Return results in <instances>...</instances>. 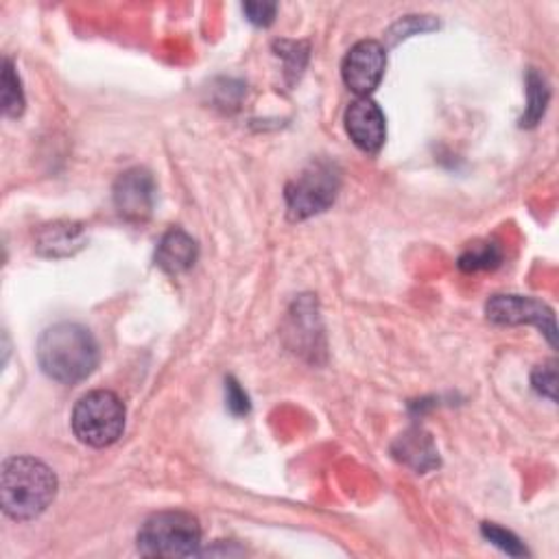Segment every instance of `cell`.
I'll use <instances>...</instances> for the list:
<instances>
[{
	"instance_id": "12",
	"label": "cell",
	"mask_w": 559,
	"mask_h": 559,
	"mask_svg": "<svg viewBox=\"0 0 559 559\" xmlns=\"http://www.w3.org/2000/svg\"><path fill=\"white\" fill-rule=\"evenodd\" d=\"M394 453L401 461L416 468L418 472L431 470L440 463V457H437V450H435L431 437L420 431H411V433L403 435L398 440V444L394 446Z\"/></svg>"
},
{
	"instance_id": "7",
	"label": "cell",
	"mask_w": 559,
	"mask_h": 559,
	"mask_svg": "<svg viewBox=\"0 0 559 559\" xmlns=\"http://www.w3.org/2000/svg\"><path fill=\"white\" fill-rule=\"evenodd\" d=\"M485 315L490 321L500 326H520L533 323L537 326L550 345H557V326L555 313L539 300L522 297V295H496L487 302Z\"/></svg>"
},
{
	"instance_id": "14",
	"label": "cell",
	"mask_w": 559,
	"mask_h": 559,
	"mask_svg": "<svg viewBox=\"0 0 559 559\" xmlns=\"http://www.w3.org/2000/svg\"><path fill=\"white\" fill-rule=\"evenodd\" d=\"M25 112V92L21 77L12 60L3 62V114L8 118H18Z\"/></svg>"
},
{
	"instance_id": "1",
	"label": "cell",
	"mask_w": 559,
	"mask_h": 559,
	"mask_svg": "<svg viewBox=\"0 0 559 559\" xmlns=\"http://www.w3.org/2000/svg\"><path fill=\"white\" fill-rule=\"evenodd\" d=\"M45 374L62 385L86 381L99 365V345L88 328L62 321L47 328L36 347Z\"/></svg>"
},
{
	"instance_id": "11",
	"label": "cell",
	"mask_w": 559,
	"mask_h": 559,
	"mask_svg": "<svg viewBox=\"0 0 559 559\" xmlns=\"http://www.w3.org/2000/svg\"><path fill=\"white\" fill-rule=\"evenodd\" d=\"M79 247H84V232L77 224H53L38 237V250L45 256H71Z\"/></svg>"
},
{
	"instance_id": "13",
	"label": "cell",
	"mask_w": 559,
	"mask_h": 559,
	"mask_svg": "<svg viewBox=\"0 0 559 559\" xmlns=\"http://www.w3.org/2000/svg\"><path fill=\"white\" fill-rule=\"evenodd\" d=\"M526 94H529V107H526L520 125L533 127L544 116V110H546V103L550 97V90H548L544 77L535 71H529V75H526Z\"/></svg>"
},
{
	"instance_id": "10",
	"label": "cell",
	"mask_w": 559,
	"mask_h": 559,
	"mask_svg": "<svg viewBox=\"0 0 559 559\" xmlns=\"http://www.w3.org/2000/svg\"><path fill=\"white\" fill-rule=\"evenodd\" d=\"M200 256V247L198 241L186 234L179 228L168 230L155 252V263L160 265V269H164L166 274H181V271H189Z\"/></svg>"
},
{
	"instance_id": "5",
	"label": "cell",
	"mask_w": 559,
	"mask_h": 559,
	"mask_svg": "<svg viewBox=\"0 0 559 559\" xmlns=\"http://www.w3.org/2000/svg\"><path fill=\"white\" fill-rule=\"evenodd\" d=\"M339 191V175L328 162H313L287 186V206L293 221L308 219L332 206Z\"/></svg>"
},
{
	"instance_id": "19",
	"label": "cell",
	"mask_w": 559,
	"mask_h": 559,
	"mask_svg": "<svg viewBox=\"0 0 559 559\" xmlns=\"http://www.w3.org/2000/svg\"><path fill=\"white\" fill-rule=\"evenodd\" d=\"M226 401H228V409L234 416H247L250 414V398L234 379L226 381Z\"/></svg>"
},
{
	"instance_id": "6",
	"label": "cell",
	"mask_w": 559,
	"mask_h": 559,
	"mask_svg": "<svg viewBox=\"0 0 559 559\" xmlns=\"http://www.w3.org/2000/svg\"><path fill=\"white\" fill-rule=\"evenodd\" d=\"M388 66L385 47L377 40H360L356 42L341 64L343 84L356 97H369L383 81Z\"/></svg>"
},
{
	"instance_id": "3",
	"label": "cell",
	"mask_w": 559,
	"mask_h": 559,
	"mask_svg": "<svg viewBox=\"0 0 559 559\" xmlns=\"http://www.w3.org/2000/svg\"><path fill=\"white\" fill-rule=\"evenodd\" d=\"M136 542L144 557H193L200 555L202 526L193 513L160 511L144 520Z\"/></svg>"
},
{
	"instance_id": "17",
	"label": "cell",
	"mask_w": 559,
	"mask_h": 559,
	"mask_svg": "<svg viewBox=\"0 0 559 559\" xmlns=\"http://www.w3.org/2000/svg\"><path fill=\"white\" fill-rule=\"evenodd\" d=\"M531 383L537 394H542L555 403L557 401V363L548 360V363L535 367Z\"/></svg>"
},
{
	"instance_id": "2",
	"label": "cell",
	"mask_w": 559,
	"mask_h": 559,
	"mask_svg": "<svg viewBox=\"0 0 559 559\" xmlns=\"http://www.w3.org/2000/svg\"><path fill=\"white\" fill-rule=\"evenodd\" d=\"M58 494L55 472L34 457H10L0 472V505L18 522L38 518Z\"/></svg>"
},
{
	"instance_id": "18",
	"label": "cell",
	"mask_w": 559,
	"mask_h": 559,
	"mask_svg": "<svg viewBox=\"0 0 559 559\" xmlns=\"http://www.w3.org/2000/svg\"><path fill=\"white\" fill-rule=\"evenodd\" d=\"M243 12L247 14V21L256 27H269L276 21L278 5L276 3H245Z\"/></svg>"
},
{
	"instance_id": "4",
	"label": "cell",
	"mask_w": 559,
	"mask_h": 559,
	"mask_svg": "<svg viewBox=\"0 0 559 559\" xmlns=\"http://www.w3.org/2000/svg\"><path fill=\"white\" fill-rule=\"evenodd\" d=\"M125 405L107 390H97L79 398L73 409V433L75 437L92 448H105L118 442L125 431Z\"/></svg>"
},
{
	"instance_id": "15",
	"label": "cell",
	"mask_w": 559,
	"mask_h": 559,
	"mask_svg": "<svg viewBox=\"0 0 559 559\" xmlns=\"http://www.w3.org/2000/svg\"><path fill=\"white\" fill-rule=\"evenodd\" d=\"M500 258L503 256H500V250L496 243H477L459 258V267L463 271L494 269L500 263Z\"/></svg>"
},
{
	"instance_id": "8",
	"label": "cell",
	"mask_w": 559,
	"mask_h": 559,
	"mask_svg": "<svg viewBox=\"0 0 559 559\" xmlns=\"http://www.w3.org/2000/svg\"><path fill=\"white\" fill-rule=\"evenodd\" d=\"M155 202V183L149 170H125L114 183V206L129 224H142L151 217Z\"/></svg>"
},
{
	"instance_id": "16",
	"label": "cell",
	"mask_w": 559,
	"mask_h": 559,
	"mask_svg": "<svg viewBox=\"0 0 559 559\" xmlns=\"http://www.w3.org/2000/svg\"><path fill=\"white\" fill-rule=\"evenodd\" d=\"M481 533H483V537H485L487 542H492L494 546H498V548L505 550L507 555H513V557L526 555V548L522 546V542H520L511 531H507V529H503V526H498V524H494V522H485V524L481 526Z\"/></svg>"
},
{
	"instance_id": "9",
	"label": "cell",
	"mask_w": 559,
	"mask_h": 559,
	"mask_svg": "<svg viewBox=\"0 0 559 559\" xmlns=\"http://www.w3.org/2000/svg\"><path fill=\"white\" fill-rule=\"evenodd\" d=\"M345 131L360 151L379 153L388 136L385 114L369 97H358L345 110Z\"/></svg>"
}]
</instances>
